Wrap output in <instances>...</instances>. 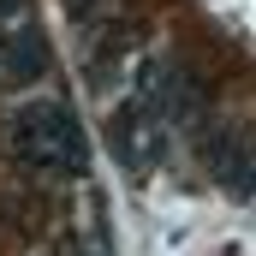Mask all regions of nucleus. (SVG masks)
Returning a JSON list of instances; mask_svg holds the SVG:
<instances>
[{"instance_id": "1", "label": "nucleus", "mask_w": 256, "mask_h": 256, "mask_svg": "<svg viewBox=\"0 0 256 256\" xmlns=\"http://www.w3.org/2000/svg\"><path fill=\"white\" fill-rule=\"evenodd\" d=\"M6 143H12V155L30 173H48V179H66V173L78 179L84 161H90L84 131H78V120H72L66 102H24L6 120Z\"/></svg>"}, {"instance_id": "2", "label": "nucleus", "mask_w": 256, "mask_h": 256, "mask_svg": "<svg viewBox=\"0 0 256 256\" xmlns=\"http://www.w3.org/2000/svg\"><path fill=\"white\" fill-rule=\"evenodd\" d=\"M137 108L161 131L167 126H191L196 114H202V90H196V78L179 60H143V72H137Z\"/></svg>"}, {"instance_id": "3", "label": "nucleus", "mask_w": 256, "mask_h": 256, "mask_svg": "<svg viewBox=\"0 0 256 256\" xmlns=\"http://www.w3.org/2000/svg\"><path fill=\"white\" fill-rule=\"evenodd\" d=\"M202 167L226 185L232 196H256V137L244 131H208L202 137Z\"/></svg>"}, {"instance_id": "4", "label": "nucleus", "mask_w": 256, "mask_h": 256, "mask_svg": "<svg viewBox=\"0 0 256 256\" xmlns=\"http://www.w3.org/2000/svg\"><path fill=\"white\" fill-rule=\"evenodd\" d=\"M42 72H48V42L36 24L0 42V90H30Z\"/></svg>"}, {"instance_id": "5", "label": "nucleus", "mask_w": 256, "mask_h": 256, "mask_svg": "<svg viewBox=\"0 0 256 256\" xmlns=\"http://www.w3.org/2000/svg\"><path fill=\"white\" fill-rule=\"evenodd\" d=\"M114 149H120V161H126V167H149V161H155V149H161V126H155L137 102H126V108L114 114Z\"/></svg>"}, {"instance_id": "6", "label": "nucleus", "mask_w": 256, "mask_h": 256, "mask_svg": "<svg viewBox=\"0 0 256 256\" xmlns=\"http://www.w3.org/2000/svg\"><path fill=\"white\" fill-rule=\"evenodd\" d=\"M30 18H36V0H0V42L30 30Z\"/></svg>"}]
</instances>
